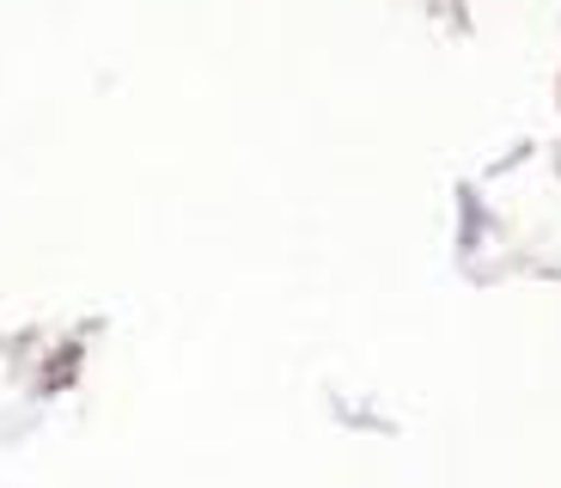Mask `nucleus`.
Listing matches in <instances>:
<instances>
[]
</instances>
